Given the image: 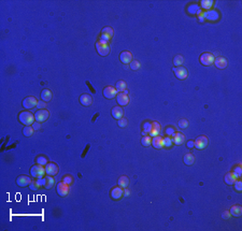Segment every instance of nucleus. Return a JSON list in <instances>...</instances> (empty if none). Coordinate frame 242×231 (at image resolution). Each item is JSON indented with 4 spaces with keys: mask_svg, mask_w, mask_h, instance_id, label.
<instances>
[{
    "mask_svg": "<svg viewBox=\"0 0 242 231\" xmlns=\"http://www.w3.org/2000/svg\"><path fill=\"white\" fill-rule=\"evenodd\" d=\"M19 121L21 122L23 125L30 126L35 123V114L28 112V111H23L19 114Z\"/></svg>",
    "mask_w": 242,
    "mask_h": 231,
    "instance_id": "1",
    "label": "nucleus"
},
{
    "mask_svg": "<svg viewBox=\"0 0 242 231\" xmlns=\"http://www.w3.org/2000/svg\"><path fill=\"white\" fill-rule=\"evenodd\" d=\"M45 174H46V172H45V167L44 166L35 163V166H32L31 168H30V175H31L32 177H35V179H42V177H44Z\"/></svg>",
    "mask_w": 242,
    "mask_h": 231,
    "instance_id": "2",
    "label": "nucleus"
},
{
    "mask_svg": "<svg viewBox=\"0 0 242 231\" xmlns=\"http://www.w3.org/2000/svg\"><path fill=\"white\" fill-rule=\"evenodd\" d=\"M96 50L100 56H108L109 53H110V45L106 42H102L98 40L96 42Z\"/></svg>",
    "mask_w": 242,
    "mask_h": 231,
    "instance_id": "3",
    "label": "nucleus"
},
{
    "mask_svg": "<svg viewBox=\"0 0 242 231\" xmlns=\"http://www.w3.org/2000/svg\"><path fill=\"white\" fill-rule=\"evenodd\" d=\"M113 35H114V31H113L112 28L104 27V28H102V30H101V35H100V37H99V41L109 43L110 40L113 38Z\"/></svg>",
    "mask_w": 242,
    "mask_h": 231,
    "instance_id": "4",
    "label": "nucleus"
},
{
    "mask_svg": "<svg viewBox=\"0 0 242 231\" xmlns=\"http://www.w3.org/2000/svg\"><path fill=\"white\" fill-rule=\"evenodd\" d=\"M50 117V112L46 109H42V110H38L35 113V119L39 123H43V122L48 121Z\"/></svg>",
    "mask_w": 242,
    "mask_h": 231,
    "instance_id": "5",
    "label": "nucleus"
},
{
    "mask_svg": "<svg viewBox=\"0 0 242 231\" xmlns=\"http://www.w3.org/2000/svg\"><path fill=\"white\" fill-rule=\"evenodd\" d=\"M56 190H57V194H58L59 197H66L68 194H69V190H70V185H67L66 183H64L63 181L59 182L56 186Z\"/></svg>",
    "mask_w": 242,
    "mask_h": 231,
    "instance_id": "6",
    "label": "nucleus"
},
{
    "mask_svg": "<svg viewBox=\"0 0 242 231\" xmlns=\"http://www.w3.org/2000/svg\"><path fill=\"white\" fill-rule=\"evenodd\" d=\"M194 144H195L194 147H196L197 150H203V148H206L208 146L209 139L207 137H205V135H199L194 141Z\"/></svg>",
    "mask_w": 242,
    "mask_h": 231,
    "instance_id": "7",
    "label": "nucleus"
},
{
    "mask_svg": "<svg viewBox=\"0 0 242 231\" xmlns=\"http://www.w3.org/2000/svg\"><path fill=\"white\" fill-rule=\"evenodd\" d=\"M214 55L212 54V53H203V54H201L200 56V63L202 64L203 66H211L213 63H214Z\"/></svg>",
    "mask_w": 242,
    "mask_h": 231,
    "instance_id": "8",
    "label": "nucleus"
},
{
    "mask_svg": "<svg viewBox=\"0 0 242 231\" xmlns=\"http://www.w3.org/2000/svg\"><path fill=\"white\" fill-rule=\"evenodd\" d=\"M173 73L175 74V76L179 80H184L187 77V70H186L185 67L180 66V67H174L173 68Z\"/></svg>",
    "mask_w": 242,
    "mask_h": 231,
    "instance_id": "9",
    "label": "nucleus"
},
{
    "mask_svg": "<svg viewBox=\"0 0 242 231\" xmlns=\"http://www.w3.org/2000/svg\"><path fill=\"white\" fill-rule=\"evenodd\" d=\"M203 17L210 22H216L219 19V13L216 10H209L203 12Z\"/></svg>",
    "mask_w": 242,
    "mask_h": 231,
    "instance_id": "10",
    "label": "nucleus"
},
{
    "mask_svg": "<svg viewBox=\"0 0 242 231\" xmlns=\"http://www.w3.org/2000/svg\"><path fill=\"white\" fill-rule=\"evenodd\" d=\"M38 104V100L35 98V97H26L25 99L23 100V108H25L26 110H29V109H32L35 106H37Z\"/></svg>",
    "mask_w": 242,
    "mask_h": 231,
    "instance_id": "11",
    "label": "nucleus"
},
{
    "mask_svg": "<svg viewBox=\"0 0 242 231\" xmlns=\"http://www.w3.org/2000/svg\"><path fill=\"white\" fill-rule=\"evenodd\" d=\"M104 98L106 99H113L116 97L117 95V90L115 89V87L113 86H106V87L103 88V92H102Z\"/></svg>",
    "mask_w": 242,
    "mask_h": 231,
    "instance_id": "12",
    "label": "nucleus"
},
{
    "mask_svg": "<svg viewBox=\"0 0 242 231\" xmlns=\"http://www.w3.org/2000/svg\"><path fill=\"white\" fill-rule=\"evenodd\" d=\"M116 102L119 103V106H124V105H127L129 103V97H128L127 94L125 93H117L116 95Z\"/></svg>",
    "mask_w": 242,
    "mask_h": 231,
    "instance_id": "13",
    "label": "nucleus"
},
{
    "mask_svg": "<svg viewBox=\"0 0 242 231\" xmlns=\"http://www.w3.org/2000/svg\"><path fill=\"white\" fill-rule=\"evenodd\" d=\"M31 182L32 181H31V179H30V176H27V175H19V176L16 179V184H17V186H19V187L29 186Z\"/></svg>",
    "mask_w": 242,
    "mask_h": 231,
    "instance_id": "14",
    "label": "nucleus"
},
{
    "mask_svg": "<svg viewBox=\"0 0 242 231\" xmlns=\"http://www.w3.org/2000/svg\"><path fill=\"white\" fill-rule=\"evenodd\" d=\"M45 172L48 175L55 176V175L58 173V166L54 163H48V165L45 166Z\"/></svg>",
    "mask_w": 242,
    "mask_h": 231,
    "instance_id": "15",
    "label": "nucleus"
},
{
    "mask_svg": "<svg viewBox=\"0 0 242 231\" xmlns=\"http://www.w3.org/2000/svg\"><path fill=\"white\" fill-rule=\"evenodd\" d=\"M110 196H111V198H112L113 200H119V199H121L122 197L124 196V190H123V188L119 187V186L112 188V190H111V192H110Z\"/></svg>",
    "mask_w": 242,
    "mask_h": 231,
    "instance_id": "16",
    "label": "nucleus"
},
{
    "mask_svg": "<svg viewBox=\"0 0 242 231\" xmlns=\"http://www.w3.org/2000/svg\"><path fill=\"white\" fill-rule=\"evenodd\" d=\"M132 54L130 52H127V51H124V52L121 53V55H119V60L122 61L123 64H125V65H128V64H130L132 61Z\"/></svg>",
    "mask_w": 242,
    "mask_h": 231,
    "instance_id": "17",
    "label": "nucleus"
},
{
    "mask_svg": "<svg viewBox=\"0 0 242 231\" xmlns=\"http://www.w3.org/2000/svg\"><path fill=\"white\" fill-rule=\"evenodd\" d=\"M111 114H112L113 118L115 119H121L123 118L124 116V110L121 108V106H114V108L112 109V111H111Z\"/></svg>",
    "mask_w": 242,
    "mask_h": 231,
    "instance_id": "18",
    "label": "nucleus"
},
{
    "mask_svg": "<svg viewBox=\"0 0 242 231\" xmlns=\"http://www.w3.org/2000/svg\"><path fill=\"white\" fill-rule=\"evenodd\" d=\"M214 66L216 67L217 69H225L226 67L228 66V61L226 58L224 57H217V58L214 59Z\"/></svg>",
    "mask_w": 242,
    "mask_h": 231,
    "instance_id": "19",
    "label": "nucleus"
},
{
    "mask_svg": "<svg viewBox=\"0 0 242 231\" xmlns=\"http://www.w3.org/2000/svg\"><path fill=\"white\" fill-rule=\"evenodd\" d=\"M172 141L173 144H175V145H181L185 142V135L181 132H175L172 137Z\"/></svg>",
    "mask_w": 242,
    "mask_h": 231,
    "instance_id": "20",
    "label": "nucleus"
},
{
    "mask_svg": "<svg viewBox=\"0 0 242 231\" xmlns=\"http://www.w3.org/2000/svg\"><path fill=\"white\" fill-rule=\"evenodd\" d=\"M80 102L83 104L84 106H90L93 103V97L88 94H83L80 97Z\"/></svg>",
    "mask_w": 242,
    "mask_h": 231,
    "instance_id": "21",
    "label": "nucleus"
},
{
    "mask_svg": "<svg viewBox=\"0 0 242 231\" xmlns=\"http://www.w3.org/2000/svg\"><path fill=\"white\" fill-rule=\"evenodd\" d=\"M153 147L157 148V150H161V148L164 147V144H163V138L159 137V135H156V137H153L152 139V144Z\"/></svg>",
    "mask_w": 242,
    "mask_h": 231,
    "instance_id": "22",
    "label": "nucleus"
},
{
    "mask_svg": "<svg viewBox=\"0 0 242 231\" xmlns=\"http://www.w3.org/2000/svg\"><path fill=\"white\" fill-rule=\"evenodd\" d=\"M161 125H159L158 122H152V129L150 131V135L151 137H156V135H159L161 133Z\"/></svg>",
    "mask_w": 242,
    "mask_h": 231,
    "instance_id": "23",
    "label": "nucleus"
},
{
    "mask_svg": "<svg viewBox=\"0 0 242 231\" xmlns=\"http://www.w3.org/2000/svg\"><path fill=\"white\" fill-rule=\"evenodd\" d=\"M229 214L235 217H239L242 214V206L241 205H232L229 210Z\"/></svg>",
    "mask_w": 242,
    "mask_h": 231,
    "instance_id": "24",
    "label": "nucleus"
},
{
    "mask_svg": "<svg viewBox=\"0 0 242 231\" xmlns=\"http://www.w3.org/2000/svg\"><path fill=\"white\" fill-rule=\"evenodd\" d=\"M200 6L196 3H192L187 6V12L190 13V15H197L199 12H200Z\"/></svg>",
    "mask_w": 242,
    "mask_h": 231,
    "instance_id": "25",
    "label": "nucleus"
},
{
    "mask_svg": "<svg viewBox=\"0 0 242 231\" xmlns=\"http://www.w3.org/2000/svg\"><path fill=\"white\" fill-rule=\"evenodd\" d=\"M224 179H225V183L227 184V185H234V183L237 181V176L234 174L232 172H229L227 173V174L225 175V177H224Z\"/></svg>",
    "mask_w": 242,
    "mask_h": 231,
    "instance_id": "26",
    "label": "nucleus"
},
{
    "mask_svg": "<svg viewBox=\"0 0 242 231\" xmlns=\"http://www.w3.org/2000/svg\"><path fill=\"white\" fill-rule=\"evenodd\" d=\"M117 185H119V187L123 188V189H125V188H127L128 185H129V179H128L126 175H122V176L119 179Z\"/></svg>",
    "mask_w": 242,
    "mask_h": 231,
    "instance_id": "27",
    "label": "nucleus"
},
{
    "mask_svg": "<svg viewBox=\"0 0 242 231\" xmlns=\"http://www.w3.org/2000/svg\"><path fill=\"white\" fill-rule=\"evenodd\" d=\"M41 99L45 102L51 101V99H52V92L50 89H43L41 92Z\"/></svg>",
    "mask_w": 242,
    "mask_h": 231,
    "instance_id": "28",
    "label": "nucleus"
},
{
    "mask_svg": "<svg viewBox=\"0 0 242 231\" xmlns=\"http://www.w3.org/2000/svg\"><path fill=\"white\" fill-rule=\"evenodd\" d=\"M213 3H214V1H212V0H201L200 1V6L202 9H205V10H211V8L213 6Z\"/></svg>",
    "mask_w": 242,
    "mask_h": 231,
    "instance_id": "29",
    "label": "nucleus"
},
{
    "mask_svg": "<svg viewBox=\"0 0 242 231\" xmlns=\"http://www.w3.org/2000/svg\"><path fill=\"white\" fill-rule=\"evenodd\" d=\"M184 163H185L186 166H192L193 163H195V156L193 154H186L185 156H184Z\"/></svg>",
    "mask_w": 242,
    "mask_h": 231,
    "instance_id": "30",
    "label": "nucleus"
},
{
    "mask_svg": "<svg viewBox=\"0 0 242 231\" xmlns=\"http://www.w3.org/2000/svg\"><path fill=\"white\" fill-rule=\"evenodd\" d=\"M126 87H127V85H126L125 81L121 80V81L116 82V85H115V89L117 90V93H123L124 90H126Z\"/></svg>",
    "mask_w": 242,
    "mask_h": 231,
    "instance_id": "31",
    "label": "nucleus"
},
{
    "mask_svg": "<svg viewBox=\"0 0 242 231\" xmlns=\"http://www.w3.org/2000/svg\"><path fill=\"white\" fill-rule=\"evenodd\" d=\"M163 144H164V147L166 148H170L173 145V141H172V138L171 137H168L166 135L165 138H163Z\"/></svg>",
    "mask_w": 242,
    "mask_h": 231,
    "instance_id": "32",
    "label": "nucleus"
},
{
    "mask_svg": "<svg viewBox=\"0 0 242 231\" xmlns=\"http://www.w3.org/2000/svg\"><path fill=\"white\" fill-rule=\"evenodd\" d=\"M46 179V183H45V186H44V188H46V189H51V188L53 187V185L55 184V179L53 176H51V175H48V176L45 177Z\"/></svg>",
    "mask_w": 242,
    "mask_h": 231,
    "instance_id": "33",
    "label": "nucleus"
},
{
    "mask_svg": "<svg viewBox=\"0 0 242 231\" xmlns=\"http://www.w3.org/2000/svg\"><path fill=\"white\" fill-rule=\"evenodd\" d=\"M184 64V57L182 55H177V56L173 58V65L174 67H180Z\"/></svg>",
    "mask_w": 242,
    "mask_h": 231,
    "instance_id": "34",
    "label": "nucleus"
},
{
    "mask_svg": "<svg viewBox=\"0 0 242 231\" xmlns=\"http://www.w3.org/2000/svg\"><path fill=\"white\" fill-rule=\"evenodd\" d=\"M141 144L143 146H145V147H148V146H150L151 144H152V138H151V135H145V137H143L141 139Z\"/></svg>",
    "mask_w": 242,
    "mask_h": 231,
    "instance_id": "35",
    "label": "nucleus"
},
{
    "mask_svg": "<svg viewBox=\"0 0 242 231\" xmlns=\"http://www.w3.org/2000/svg\"><path fill=\"white\" fill-rule=\"evenodd\" d=\"M34 128L31 127V126H25L23 129V134L25 135V137H31L32 134H34Z\"/></svg>",
    "mask_w": 242,
    "mask_h": 231,
    "instance_id": "36",
    "label": "nucleus"
},
{
    "mask_svg": "<svg viewBox=\"0 0 242 231\" xmlns=\"http://www.w3.org/2000/svg\"><path fill=\"white\" fill-rule=\"evenodd\" d=\"M35 163H37L38 165H41V166H44V167L48 163L46 157H44V156H38L37 158H35Z\"/></svg>",
    "mask_w": 242,
    "mask_h": 231,
    "instance_id": "37",
    "label": "nucleus"
},
{
    "mask_svg": "<svg viewBox=\"0 0 242 231\" xmlns=\"http://www.w3.org/2000/svg\"><path fill=\"white\" fill-rule=\"evenodd\" d=\"M142 129H143V131H146L148 133H150L151 129H152V123H151V122H145V123H143Z\"/></svg>",
    "mask_w": 242,
    "mask_h": 231,
    "instance_id": "38",
    "label": "nucleus"
},
{
    "mask_svg": "<svg viewBox=\"0 0 242 231\" xmlns=\"http://www.w3.org/2000/svg\"><path fill=\"white\" fill-rule=\"evenodd\" d=\"M165 132H166V134L168 135V137H173V134L175 133V129H174V127H172V126H168L167 128H166V130H165Z\"/></svg>",
    "mask_w": 242,
    "mask_h": 231,
    "instance_id": "39",
    "label": "nucleus"
},
{
    "mask_svg": "<svg viewBox=\"0 0 242 231\" xmlns=\"http://www.w3.org/2000/svg\"><path fill=\"white\" fill-rule=\"evenodd\" d=\"M177 125H179L180 128H182V129H185V128L188 127V121L187 119H180L179 123H177Z\"/></svg>",
    "mask_w": 242,
    "mask_h": 231,
    "instance_id": "40",
    "label": "nucleus"
},
{
    "mask_svg": "<svg viewBox=\"0 0 242 231\" xmlns=\"http://www.w3.org/2000/svg\"><path fill=\"white\" fill-rule=\"evenodd\" d=\"M117 125H119V128H125L126 126L128 125V121L123 117V118H121V119H119V121H117Z\"/></svg>",
    "mask_w": 242,
    "mask_h": 231,
    "instance_id": "41",
    "label": "nucleus"
},
{
    "mask_svg": "<svg viewBox=\"0 0 242 231\" xmlns=\"http://www.w3.org/2000/svg\"><path fill=\"white\" fill-rule=\"evenodd\" d=\"M129 67L131 70H138L140 67H141V65H140V63L138 60H132L131 63L129 64Z\"/></svg>",
    "mask_w": 242,
    "mask_h": 231,
    "instance_id": "42",
    "label": "nucleus"
},
{
    "mask_svg": "<svg viewBox=\"0 0 242 231\" xmlns=\"http://www.w3.org/2000/svg\"><path fill=\"white\" fill-rule=\"evenodd\" d=\"M232 173H234L235 175L237 176V179H239V177L241 176L242 174V168L240 166H237L236 168H234V171H232Z\"/></svg>",
    "mask_w": 242,
    "mask_h": 231,
    "instance_id": "43",
    "label": "nucleus"
},
{
    "mask_svg": "<svg viewBox=\"0 0 242 231\" xmlns=\"http://www.w3.org/2000/svg\"><path fill=\"white\" fill-rule=\"evenodd\" d=\"M234 187H235V189L237 190V192H241L242 190V182L240 181V179H237L236 182L234 183Z\"/></svg>",
    "mask_w": 242,
    "mask_h": 231,
    "instance_id": "44",
    "label": "nucleus"
},
{
    "mask_svg": "<svg viewBox=\"0 0 242 231\" xmlns=\"http://www.w3.org/2000/svg\"><path fill=\"white\" fill-rule=\"evenodd\" d=\"M29 188L31 190H34V192H35V190H38L40 188V186H39V184H38V182H37V179L35 181H32L31 183H30V185H29Z\"/></svg>",
    "mask_w": 242,
    "mask_h": 231,
    "instance_id": "45",
    "label": "nucleus"
},
{
    "mask_svg": "<svg viewBox=\"0 0 242 231\" xmlns=\"http://www.w3.org/2000/svg\"><path fill=\"white\" fill-rule=\"evenodd\" d=\"M63 182L67 184V185H71V184H72V182H73V179H72V176H71V175H66V176L63 179Z\"/></svg>",
    "mask_w": 242,
    "mask_h": 231,
    "instance_id": "46",
    "label": "nucleus"
},
{
    "mask_svg": "<svg viewBox=\"0 0 242 231\" xmlns=\"http://www.w3.org/2000/svg\"><path fill=\"white\" fill-rule=\"evenodd\" d=\"M37 108L39 109V110H42V109H45V108H46V102H45V101H43V100H41V101H38Z\"/></svg>",
    "mask_w": 242,
    "mask_h": 231,
    "instance_id": "47",
    "label": "nucleus"
},
{
    "mask_svg": "<svg viewBox=\"0 0 242 231\" xmlns=\"http://www.w3.org/2000/svg\"><path fill=\"white\" fill-rule=\"evenodd\" d=\"M37 182H38V184H39L40 187H44V186H45V183H46V179H45V177H42V179H37Z\"/></svg>",
    "mask_w": 242,
    "mask_h": 231,
    "instance_id": "48",
    "label": "nucleus"
},
{
    "mask_svg": "<svg viewBox=\"0 0 242 231\" xmlns=\"http://www.w3.org/2000/svg\"><path fill=\"white\" fill-rule=\"evenodd\" d=\"M31 127L34 128V130H35V131H37V130H39V129H41V124L39 123V122H37V121H35V123L32 124L31 125Z\"/></svg>",
    "mask_w": 242,
    "mask_h": 231,
    "instance_id": "49",
    "label": "nucleus"
},
{
    "mask_svg": "<svg viewBox=\"0 0 242 231\" xmlns=\"http://www.w3.org/2000/svg\"><path fill=\"white\" fill-rule=\"evenodd\" d=\"M197 16H198V19H199V22H201V23H203L205 22V17H203V12H199L198 14H197Z\"/></svg>",
    "mask_w": 242,
    "mask_h": 231,
    "instance_id": "50",
    "label": "nucleus"
},
{
    "mask_svg": "<svg viewBox=\"0 0 242 231\" xmlns=\"http://www.w3.org/2000/svg\"><path fill=\"white\" fill-rule=\"evenodd\" d=\"M186 146H187L188 148H193V147L195 146L194 141H193V140H190V141H187V143H186Z\"/></svg>",
    "mask_w": 242,
    "mask_h": 231,
    "instance_id": "51",
    "label": "nucleus"
},
{
    "mask_svg": "<svg viewBox=\"0 0 242 231\" xmlns=\"http://www.w3.org/2000/svg\"><path fill=\"white\" fill-rule=\"evenodd\" d=\"M222 217H223V218H226V219H229V217H230L229 212H224L223 214H222Z\"/></svg>",
    "mask_w": 242,
    "mask_h": 231,
    "instance_id": "52",
    "label": "nucleus"
},
{
    "mask_svg": "<svg viewBox=\"0 0 242 231\" xmlns=\"http://www.w3.org/2000/svg\"><path fill=\"white\" fill-rule=\"evenodd\" d=\"M129 194H130L129 190H127V189L125 188V190H124V196H129Z\"/></svg>",
    "mask_w": 242,
    "mask_h": 231,
    "instance_id": "53",
    "label": "nucleus"
},
{
    "mask_svg": "<svg viewBox=\"0 0 242 231\" xmlns=\"http://www.w3.org/2000/svg\"><path fill=\"white\" fill-rule=\"evenodd\" d=\"M148 133L146 132V131H142V135H143V137H145V135H148Z\"/></svg>",
    "mask_w": 242,
    "mask_h": 231,
    "instance_id": "54",
    "label": "nucleus"
}]
</instances>
